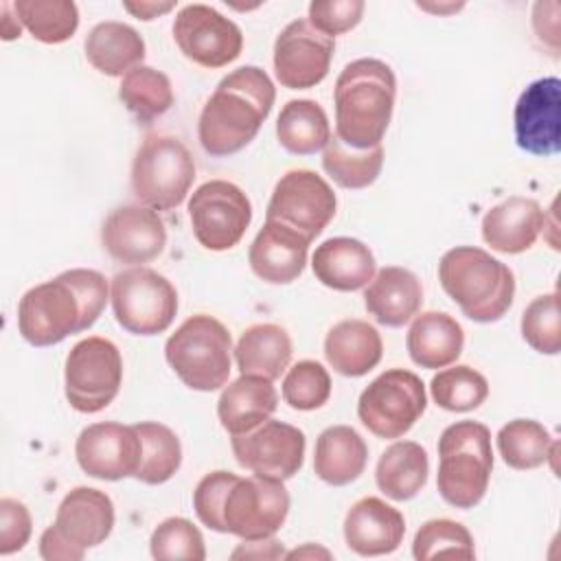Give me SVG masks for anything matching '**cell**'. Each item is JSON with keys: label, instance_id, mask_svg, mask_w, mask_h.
<instances>
[{"label": "cell", "instance_id": "6da1fadb", "mask_svg": "<svg viewBox=\"0 0 561 561\" xmlns=\"http://www.w3.org/2000/svg\"><path fill=\"white\" fill-rule=\"evenodd\" d=\"M110 298L107 280L96 270H66L31 287L18 305V331L31 346H53L90 329Z\"/></svg>", "mask_w": 561, "mask_h": 561}, {"label": "cell", "instance_id": "7a4b0ae2", "mask_svg": "<svg viewBox=\"0 0 561 561\" xmlns=\"http://www.w3.org/2000/svg\"><path fill=\"white\" fill-rule=\"evenodd\" d=\"M276 90L265 70L241 66L228 72L208 96L197 121V138L215 158L248 147L270 116Z\"/></svg>", "mask_w": 561, "mask_h": 561}, {"label": "cell", "instance_id": "3957f363", "mask_svg": "<svg viewBox=\"0 0 561 561\" xmlns=\"http://www.w3.org/2000/svg\"><path fill=\"white\" fill-rule=\"evenodd\" d=\"M394 99L397 79L386 61L362 57L346 64L333 90L335 136L353 149L381 145Z\"/></svg>", "mask_w": 561, "mask_h": 561}, {"label": "cell", "instance_id": "277c9868", "mask_svg": "<svg viewBox=\"0 0 561 561\" xmlns=\"http://www.w3.org/2000/svg\"><path fill=\"white\" fill-rule=\"evenodd\" d=\"M438 280L473 322H495L513 305L515 276L511 267L476 245L447 250L438 263Z\"/></svg>", "mask_w": 561, "mask_h": 561}, {"label": "cell", "instance_id": "5b68a950", "mask_svg": "<svg viewBox=\"0 0 561 561\" xmlns=\"http://www.w3.org/2000/svg\"><path fill=\"white\" fill-rule=\"evenodd\" d=\"M493 469L491 432L478 421H458L438 438L436 486L456 508H473L489 489Z\"/></svg>", "mask_w": 561, "mask_h": 561}, {"label": "cell", "instance_id": "8992f818", "mask_svg": "<svg viewBox=\"0 0 561 561\" xmlns=\"http://www.w3.org/2000/svg\"><path fill=\"white\" fill-rule=\"evenodd\" d=\"M232 337L213 316L186 318L164 344V357L184 386L213 392L228 383Z\"/></svg>", "mask_w": 561, "mask_h": 561}, {"label": "cell", "instance_id": "52a82bcc", "mask_svg": "<svg viewBox=\"0 0 561 561\" xmlns=\"http://www.w3.org/2000/svg\"><path fill=\"white\" fill-rule=\"evenodd\" d=\"M114 504L107 493L77 486L64 495L55 522L39 537L46 561H81L88 548L103 543L114 528Z\"/></svg>", "mask_w": 561, "mask_h": 561}, {"label": "cell", "instance_id": "ba28073f", "mask_svg": "<svg viewBox=\"0 0 561 561\" xmlns=\"http://www.w3.org/2000/svg\"><path fill=\"white\" fill-rule=\"evenodd\" d=\"M195 180V160L188 147L167 134H151L131 162V188L153 210L178 208Z\"/></svg>", "mask_w": 561, "mask_h": 561}, {"label": "cell", "instance_id": "9c48e42d", "mask_svg": "<svg viewBox=\"0 0 561 561\" xmlns=\"http://www.w3.org/2000/svg\"><path fill=\"white\" fill-rule=\"evenodd\" d=\"M110 300L116 322L134 335H158L178 313V291L171 280L142 265L112 278Z\"/></svg>", "mask_w": 561, "mask_h": 561}, {"label": "cell", "instance_id": "30bf717a", "mask_svg": "<svg viewBox=\"0 0 561 561\" xmlns=\"http://www.w3.org/2000/svg\"><path fill=\"white\" fill-rule=\"evenodd\" d=\"M289 493L283 480L250 476L228 484L219 508V533H230L243 541L272 537L287 519Z\"/></svg>", "mask_w": 561, "mask_h": 561}, {"label": "cell", "instance_id": "8fae6325", "mask_svg": "<svg viewBox=\"0 0 561 561\" xmlns=\"http://www.w3.org/2000/svg\"><path fill=\"white\" fill-rule=\"evenodd\" d=\"M68 403L81 414L105 410L123 383V357L118 346L101 335L77 342L64 366Z\"/></svg>", "mask_w": 561, "mask_h": 561}, {"label": "cell", "instance_id": "7c38bea8", "mask_svg": "<svg viewBox=\"0 0 561 561\" xmlns=\"http://www.w3.org/2000/svg\"><path fill=\"white\" fill-rule=\"evenodd\" d=\"M427 405L425 383L405 368H390L373 379L357 401V416L379 438H401Z\"/></svg>", "mask_w": 561, "mask_h": 561}, {"label": "cell", "instance_id": "4fadbf2b", "mask_svg": "<svg viewBox=\"0 0 561 561\" xmlns=\"http://www.w3.org/2000/svg\"><path fill=\"white\" fill-rule=\"evenodd\" d=\"M188 219L199 245L224 252L243 239L252 221V204L237 184L210 180L191 195Z\"/></svg>", "mask_w": 561, "mask_h": 561}, {"label": "cell", "instance_id": "5bb4252c", "mask_svg": "<svg viewBox=\"0 0 561 561\" xmlns=\"http://www.w3.org/2000/svg\"><path fill=\"white\" fill-rule=\"evenodd\" d=\"M335 193L322 175L309 169H294L276 182L265 219L280 221L313 241L335 217Z\"/></svg>", "mask_w": 561, "mask_h": 561}, {"label": "cell", "instance_id": "9a60e30c", "mask_svg": "<svg viewBox=\"0 0 561 561\" xmlns=\"http://www.w3.org/2000/svg\"><path fill=\"white\" fill-rule=\"evenodd\" d=\"M173 39L182 55L202 68H224L243 48L241 28L208 4H186L173 20Z\"/></svg>", "mask_w": 561, "mask_h": 561}, {"label": "cell", "instance_id": "2e32d148", "mask_svg": "<svg viewBox=\"0 0 561 561\" xmlns=\"http://www.w3.org/2000/svg\"><path fill=\"white\" fill-rule=\"evenodd\" d=\"M237 462L254 476L274 480L294 478L305 462V434L283 421L267 419L259 427L232 436Z\"/></svg>", "mask_w": 561, "mask_h": 561}, {"label": "cell", "instance_id": "e0dca14e", "mask_svg": "<svg viewBox=\"0 0 561 561\" xmlns=\"http://www.w3.org/2000/svg\"><path fill=\"white\" fill-rule=\"evenodd\" d=\"M335 42L316 31L309 20L289 22L274 42V72L283 88H316L331 68Z\"/></svg>", "mask_w": 561, "mask_h": 561}, {"label": "cell", "instance_id": "ac0fdd59", "mask_svg": "<svg viewBox=\"0 0 561 561\" xmlns=\"http://www.w3.org/2000/svg\"><path fill=\"white\" fill-rule=\"evenodd\" d=\"M75 456L90 478L116 482L136 476L142 456V440L134 425L114 421L92 423L81 430L75 443Z\"/></svg>", "mask_w": 561, "mask_h": 561}, {"label": "cell", "instance_id": "d6986e66", "mask_svg": "<svg viewBox=\"0 0 561 561\" xmlns=\"http://www.w3.org/2000/svg\"><path fill=\"white\" fill-rule=\"evenodd\" d=\"M517 147L533 156H554L561 149V81L541 77L526 85L513 112Z\"/></svg>", "mask_w": 561, "mask_h": 561}, {"label": "cell", "instance_id": "ffe728a7", "mask_svg": "<svg viewBox=\"0 0 561 561\" xmlns=\"http://www.w3.org/2000/svg\"><path fill=\"white\" fill-rule=\"evenodd\" d=\"M101 243L116 263L140 267L162 254L167 228L149 206H118L103 221Z\"/></svg>", "mask_w": 561, "mask_h": 561}, {"label": "cell", "instance_id": "44dd1931", "mask_svg": "<svg viewBox=\"0 0 561 561\" xmlns=\"http://www.w3.org/2000/svg\"><path fill=\"white\" fill-rule=\"evenodd\" d=\"M309 243L311 241L298 230L280 221L265 219L248 252L250 267L265 283L287 285L302 274Z\"/></svg>", "mask_w": 561, "mask_h": 561}, {"label": "cell", "instance_id": "7402d4cb", "mask_svg": "<svg viewBox=\"0 0 561 561\" xmlns=\"http://www.w3.org/2000/svg\"><path fill=\"white\" fill-rule=\"evenodd\" d=\"M405 535L403 513L381 497L357 500L344 517V541L359 557L394 552Z\"/></svg>", "mask_w": 561, "mask_h": 561}, {"label": "cell", "instance_id": "603a6c76", "mask_svg": "<svg viewBox=\"0 0 561 561\" xmlns=\"http://www.w3.org/2000/svg\"><path fill=\"white\" fill-rule=\"evenodd\" d=\"M543 224V210L535 199L513 195L486 210L482 217V239L495 252L519 254L533 248Z\"/></svg>", "mask_w": 561, "mask_h": 561}, {"label": "cell", "instance_id": "cb8c5ba5", "mask_svg": "<svg viewBox=\"0 0 561 561\" xmlns=\"http://www.w3.org/2000/svg\"><path fill=\"white\" fill-rule=\"evenodd\" d=\"M366 311L383 327H403L408 324L423 305V287L414 272L386 265L364 289Z\"/></svg>", "mask_w": 561, "mask_h": 561}, {"label": "cell", "instance_id": "d4e9b609", "mask_svg": "<svg viewBox=\"0 0 561 561\" xmlns=\"http://www.w3.org/2000/svg\"><path fill=\"white\" fill-rule=\"evenodd\" d=\"M316 278L335 291L364 289L375 276V256L370 248L353 237H333L322 241L313 256Z\"/></svg>", "mask_w": 561, "mask_h": 561}, {"label": "cell", "instance_id": "484cf974", "mask_svg": "<svg viewBox=\"0 0 561 561\" xmlns=\"http://www.w3.org/2000/svg\"><path fill=\"white\" fill-rule=\"evenodd\" d=\"M278 408V392L270 379L241 375L221 390L217 416L230 436L245 434L265 423Z\"/></svg>", "mask_w": 561, "mask_h": 561}, {"label": "cell", "instance_id": "4316f807", "mask_svg": "<svg viewBox=\"0 0 561 561\" xmlns=\"http://www.w3.org/2000/svg\"><path fill=\"white\" fill-rule=\"evenodd\" d=\"M383 355L379 331L366 320H342L324 337V357L329 366L344 377H364Z\"/></svg>", "mask_w": 561, "mask_h": 561}, {"label": "cell", "instance_id": "83f0119b", "mask_svg": "<svg viewBox=\"0 0 561 561\" xmlns=\"http://www.w3.org/2000/svg\"><path fill=\"white\" fill-rule=\"evenodd\" d=\"M410 359L421 368H445L454 364L465 346V331L456 318L445 311H425L414 316L405 335Z\"/></svg>", "mask_w": 561, "mask_h": 561}, {"label": "cell", "instance_id": "f1b7e54d", "mask_svg": "<svg viewBox=\"0 0 561 561\" xmlns=\"http://www.w3.org/2000/svg\"><path fill=\"white\" fill-rule=\"evenodd\" d=\"M366 462L368 447L364 438L348 425H331L316 440L313 471L331 486L355 482L364 473Z\"/></svg>", "mask_w": 561, "mask_h": 561}, {"label": "cell", "instance_id": "f546056e", "mask_svg": "<svg viewBox=\"0 0 561 561\" xmlns=\"http://www.w3.org/2000/svg\"><path fill=\"white\" fill-rule=\"evenodd\" d=\"M85 59L107 77H125L145 59V39L125 22H99L83 42Z\"/></svg>", "mask_w": 561, "mask_h": 561}, {"label": "cell", "instance_id": "4dcf8cb0", "mask_svg": "<svg viewBox=\"0 0 561 561\" xmlns=\"http://www.w3.org/2000/svg\"><path fill=\"white\" fill-rule=\"evenodd\" d=\"M234 359L241 375H254L274 381L289 366L291 337L278 324H252L241 333L234 346Z\"/></svg>", "mask_w": 561, "mask_h": 561}, {"label": "cell", "instance_id": "1f68e13d", "mask_svg": "<svg viewBox=\"0 0 561 561\" xmlns=\"http://www.w3.org/2000/svg\"><path fill=\"white\" fill-rule=\"evenodd\" d=\"M427 473V451L414 440H397L379 456L375 480L386 497L408 502L425 486Z\"/></svg>", "mask_w": 561, "mask_h": 561}, {"label": "cell", "instance_id": "d6a6232c", "mask_svg": "<svg viewBox=\"0 0 561 561\" xmlns=\"http://www.w3.org/2000/svg\"><path fill=\"white\" fill-rule=\"evenodd\" d=\"M276 138L294 156H311L324 149L331 140L327 112L311 99L287 101L276 118Z\"/></svg>", "mask_w": 561, "mask_h": 561}, {"label": "cell", "instance_id": "836d02e7", "mask_svg": "<svg viewBox=\"0 0 561 561\" xmlns=\"http://www.w3.org/2000/svg\"><path fill=\"white\" fill-rule=\"evenodd\" d=\"M118 99L142 125H149L171 110L173 88L164 72L140 64L123 77Z\"/></svg>", "mask_w": 561, "mask_h": 561}, {"label": "cell", "instance_id": "e575fe53", "mask_svg": "<svg viewBox=\"0 0 561 561\" xmlns=\"http://www.w3.org/2000/svg\"><path fill=\"white\" fill-rule=\"evenodd\" d=\"M497 451L502 460L517 471L537 469L548 462L554 440L550 432L533 419H513L497 432Z\"/></svg>", "mask_w": 561, "mask_h": 561}, {"label": "cell", "instance_id": "d590c367", "mask_svg": "<svg viewBox=\"0 0 561 561\" xmlns=\"http://www.w3.org/2000/svg\"><path fill=\"white\" fill-rule=\"evenodd\" d=\"M383 167V147L353 149L333 136L322 151L324 173L342 188H366L370 186Z\"/></svg>", "mask_w": 561, "mask_h": 561}, {"label": "cell", "instance_id": "8d00e7d4", "mask_svg": "<svg viewBox=\"0 0 561 561\" xmlns=\"http://www.w3.org/2000/svg\"><path fill=\"white\" fill-rule=\"evenodd\" d=\"M134 427L142 440L140 467L134 478L145 484H162L171 480L182 465V445L178 434L156 421H140Z\"/></svg>", "mask_w": 561, "mask_h": 561}, {"label": "cell", "instance_id": "74e56055", "mask_svg": "<svg viewBox=\"0 0 561 561\" xmlns=\"http://www.w3.org/2000/svg\"><path fill=\"white\" fill-rule=\"evenodd\" d=\"M13 11L42 44L68 42L79 26V9L70 0H18Z\"/></svg>", "mask_w": 561, "mask_h": 561}, {"label": "cell", "instance_id": "f35d334b", "mask_svg": "<svg viewBox=\"0 0 561 561\" xmlns=\"http://www.w3.org/2000/svg\"><path fill=\"white\" fill-rule=\"evenodd\" d=\"M430 392L434 403L447 412H471L489 397V381L471 366L458 364L434 375Z\"/></svg>", "mask_w": 561, "mask_h": 561}, {"label": "cell", "instance_id": "ab89813d", "mask_svg": "<svg viewBox=\"0 0 561 561\" xmlns=\"http://www.w3.org/2000/svg\"><path fill=\"white\" fill-rule=\"evenodd\" d=\"M412 554L416 561H427L436 557L473 559V537L460 522L430 519L416 530L412 541Z\"/></svg>", "mask_w": 561, "mask_h": 561}, {"label": "cell", "instance_id": "60d3db41", "mask_svg": "<svg viewBox=\"0 0 561 561\" xmlns=\"http://www.w3.org/2000/svg\"><path fill=\"white\" fill-rule=\"evenodd\" d=\"M151 557L158 561H204L206 546L199 528L184 517H169L160 522L149 539Z\"/></svg>", "mask_w": 561, "mask_h": 561}, {"label": "cell", "instance_id": "b9f144b4", "mask_svg": "<svg viewBox=\"0 0 561 561\" xmlns=\"http://www.w3.org/2000/svg\"><path fill=\"white\" fill-rule=\"evenodd\" d=\"M331 397V377L320 362L302 359L283 379V399L294 410H318Z\"/></svg>", "mask_w": 561, "mask_h": 561}, {"label": "cell", "instance_id": "7bdbcfd3", "mask_svg": "<svg viewBox=\"0 0 561 561\" xmlns=\"http://www.w3.org/2000/svg\"><path fill=\"white\" fill-rule=\"evenodd\" d=\"M522 335L526 344L541 355H557L561 351V316L557 291L537 296L524 309Z\"/></svg>", "mask_w": 561, "mask_h": 561}, {"label": "cell", "instance_id": "ee69618b", "mask_svg": "<svg viewBox=\"0 0 561 561\" xmlns=\"http://www.w3.org/2000/svg\"><path fill=\"white\" fill-rule=\"evenodd\" d=\"M364 0H313L309 4V24L324 33L327 37H335L355 28L364 15Z\"/></svg>", "mask_w": 561, "mask_h": 561}, {"label": "cell", "instance_id": "f6af8a7d", "mask_svg": "<svg viewBox=\"0 0 561 561\" xmlns=\"http://www.w3.org/2000/svg\"><path fill=\"white\" fill-rule=\"evenodd\" d=\"M234 476L237 473L221 471V469L210 471L197 482L193 491V508L197 519L215 533H219V508L224 502V493L228 484L234 480Z\"/></svg>", "mask_w": 561, "mask_h": 561}, {"label": "cell", "instance_id": "bcb514c9", "mask_svg": "<svg viewBox=\"0 0 561 561\" xmlns=\"http://www.w3.org/2000/svg\"><path fill=\"white\" fill-rule=\"evenodd\" d=\"M33 533L28 508L15 497L0 500V554L9 557L20 552Z\"/></svg>", "mask_w": 561, "mask_h": 561}, {"label": "cell", "instance_id": "7dc6e473", "mask_svg": "<svg viewBox=\"0 0 561 561\" xmlns=\"http://www.w3.org/2000/svg\"><path fill=\"white\" fill-rule=\"evenodd\" d=\"M256 541V550H252V548H245V546H239L234 552H232V557L234 559H239V557H263V559H276V557H285V552H283V546H280V541H276V539H272V537H267V539H254Z\"/></svg>", "mask_w": 561, "mask_h": 561}, {"label": "cell", "instance_id": "c3c4849f", "mask_svg": "<svg viewBox=\"0 0 561 561\" xmlns=\"http://www.w3.org/2000/svg\"><path fill=\"white\" fill-rule=\"evenodd\" d=\"M123 7H125V11H129L134 18L149 22V20H153V18H158V15H164V13H169L171 9H175V2H125Z\"/></svg>", "mask_w": 561, "mask_h": 561}, {"label": "cell", "instance_id": "681fc988", "mask_svg": "<svg viewBox=\"0 0 561 561\" xmlns=\"http://www.w3.org/2000/svg\"><path fill=\"white\" fill-rule=\"evenodd\" d=\"M9 11H11V2H2V39H7V42L20 37V33H22V22H15L11 26Z\"/></svg>", "mask_w": 561, "mask_h": 561}, {"label": "cell", "instance_id": "f907efd6", "mask_svg": "<svg viewBox=\"0 0 561 561\" xmlns=\"http://www.w3.org/2000/svg\"><path fill=\"white\" fill-rule=\"evenodd\" d=\"M287 559H305V557H324V559H331V552L329 550H324V548H313V543H307V546H302V548H296V550H291V552H287L285 554Z\"/></svg>", "mask_w": 561, "mask_h": 561}, {"label": "cell", "instance_id": "816d5d0a", "mask_svg": "<svg viewBox=\"0 0 561 561\" xmlns=\"http://www.w3.org/2000/svg\"><path fill=\"white\" fill-rule=\"evenodd\" d=\"M462 4H449V7H430V4H419V9H425V11H434V13H447V11H458Z\"/></svg>", "mask_w": 561, "mask_h": 561}]
</instances>
